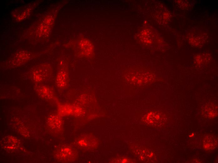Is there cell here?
<instances>
[{
  "label": "cell",
  "mask_w": 218,
  "mask_h": 163,
  "mask_svg": "<svg viewBox=\"0 0 218 163\" xmlns=\"http://www.w3.org/2000/svg\"><path fill=\"white\" fill-rule=\"evenodd\" d=\"M50 68L46 66H41L36 68L32 71L31 79L37 84H40L49 79L51 73Z\"/></svg>",
  "instance_id": "obj_1"
},
{
  "label": "cell",
  "mask_w": 218,
  "mask_h": 163,
  "mask_svg": "<svg viewBox=\"0 0 218 163\" xmlns=\"http://www.w3.org/2000/svg\"><path fill=\"white\" fill-rule=\"evenodd\" d=\"M55 156L60 160L65 162H71L77 157V152L75 150L69 146H64L57 149Z\"/></svg>",
  "instance_id": "obj_2"
},
{
  "label": "cell",
  "mask_w": 218,
  "mask_h": 163,
  "mask_svg": "<svg viewBox=\"0 0 218 163\" xmlns=\"http://www.w3.org/2000/svg\"><path fill=\"white\" fill-rule=\"evenodd\" d=\"M34 90L38 96L42 99L49 100L54 97L53 90L47 85L41 84H38L35 86Z\"/></svg>",
  "instance_id": "obj_3"
},
{
  "label": "cell",
  "mask_w": 218,
  "mask_h": 163,
  "mask_svg": "<svg viewBox=\"0 0 218 163\" xmlns=\"http://www.w3.org/2000/svg\"><path fill=\"white\" fill-rule=\"evenodd\" d=\"M69 80V76L67 71L65 70H62L56 76L55 84L58 88L63 89L68 86Z\"/></svg>",
  "instance_id": "obj_4"
},
{
  "label": "cell",
  "mask_w": 218,
  "mask_h": 163,
  "mask_svg": "<svg viewBox=\"0 0 218 163\" xmlns=\"http://www.w3.org/2000/svg\"><path fill=\"white\" fill-rule=\"evenodd\" d=\"M47 124L49 129L54 132H59L62 129L61 120L57 115H51L49 117Z\"/></svg>",
  "instance_id": "obj_5"
},
{
  "label": "cell",
  "mask_w": 218,
  "mask_h": 163,
  "mask_svg": "<svg viewBox=\"0 0 218 163\" xmlns=\"http://www.w3.org/2000/svg\"><path fill=\"white\" fill-rule=\"evenodd\" d=\"M94 138L92 136L85 135L80 137L77 141V143L79 146L84 148H93L96 145Z\"/></svg>",
  "instance_id": "obj_6"
},
{
  "label": "cell",
  "mask_w": 218,
  "mask_h": 163,
  "mask_svg": "<svg viewBox=\"0 0 218 163\" xmlns=\"http://www.w3.org/2000/svg\"><path fill=\"white\" fill-rule=\"evenodd\" d=\"M217 145L216 139L212 135L206 136L203 140V145L206 150H212L215 149Z\"/></svg>",
  "instance_id": "obj_7"
}]
</instances>
